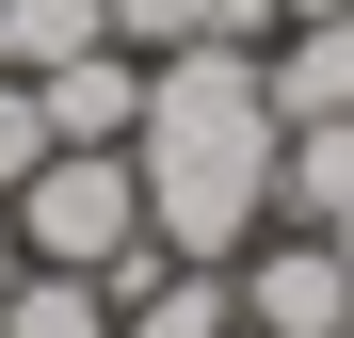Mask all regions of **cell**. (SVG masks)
Masks as SVG:
<instances>
[{"label": "cell", "instance_id": "cell-1", "mask_svg": "<svg viewBox=\"0 0 354 338\" xmlns=\"http://www.w3.org/2000/svg\"><path fill=\"white\" fill-rule=\"evenodd\" d=\"M274 81L242 32H194L145 65V129H129V178H145V242L161 258H242L274 225Z\"/></svg>", "mask_w": 354, "mask_h": 338}, {"label": "cell", "instance_id": "cell-2", "mask_svg": "<svg viewBox=\"0 0 354 338\" xmlns=\"http://www.w3.org/2000/svg\"><path fill=\"white\" fill-rule=\"evenodd\" d=\"M0 225H17V258H48V274H113V258H145V178H129V145H48L17 194H0Z\"/></svg>", "mask_w": 354, "mask_h": 338}, {"label": "cell", "instance_id": "cell-3", "mask_svg": "<svg viewBox=\"0 0 354 338\" xmlns=\"http://www.w3.org/2000/svg\"><path fill=\"white\" fill-rule=\"evenodd\" d=\"M225 290H242V338H354V258L306 225H258L225 258Z\"/></svg>", "mask_w": 354, "mask_h": 338}, {"label": "cell", "instance_id": "cell-4", "mask_svg": "<svg viewBox=\"0 0 354 338\" xmlns=\"http://www.w3.org/2000/svg\"><path fill=\"white\" fill-rule=\"evenodd\" d=\"M97 290H113V338H225V322H242V290H225V258H113L97 274Z\"/></svg>", "mask_w": 354, "mask_h": 338}, {"label": "cell", "instance_id": "cell-5", "mask_svg": "<svg viewBox=\"0 0 354 338\" xmlns=\"http://www.w3.org/2000/svg\"><path fill=\"white\" fill-rule=\"evenodd\" d=\"M32 97H48V145H129L145 129V65H129V48H81V65H32Z\"/></svg>", "mask_w": 354, "mask_h": 338}, {"label": "cell", "instance_id": "cell-6", "mask_svg": "<svg viewBox=\"0 0 354 338\" xmlns=\"http://www.w3.org/2000/svg\"><path fill=\"white\" fill-rule=\"evenodd\" d=\"M274 225H306V242L354 258V113H322V129L274 145Z\"/></svg>", "mask_w": 354, "mask_h": 338}, {"label": "cell", "instance_id": "cell-7", "mask_svg": "<svg viewBox=\"0 0 354 338\" xmlns=\"http://www.w3.org/2000/svg\"><path fill=\"white\" fill-rule=\"evenodd\" d=\"M258 81H274V129H322V113H354V17H290L258 48Z\"/></svg>", "mask_w": 354, "mask_h": 338}, {"label": "cell", "instance_id": "cell-8", "mask_svg": "<svg viewBox=\"0 0 354 338\" xmlns=\"http://www.w3.org/2000/svg\"><path fill=\"white\" fill-rule=\"evenodd\" d=\"M0 338H113V290H97V274L17 258V290H0Z\"/></svg>", "mask_w": 354, "mask_h": 338}, {"label": "cell", "instance_id": "cell-9", "mask_svg": "<svg viewBox=\"0 0 354 338\" xmlns=\"http://www.w3.org/2000/svg\"><path fill=\"white\" fill-rule=\"evenodd\" d=\"M81 48H97V0H0V65H81Z\"/></svg>", "mask_w": 354, "mask_h": 338}, {"label": "cell", "instance_id": "cell-10", "mask_svg": "<svg viewBox=\"0 0 354 338\" xmlns=\"http://www.w3.org/2000/svg\"><path fill=\"white\" fill-rule=\"evenodd\" d=\"M97 32L129 48V65H161V48H194V32H225V0H97Z\"/></svg>", "mask_w": 354, "mask_h": 338}, {"label": "cell", "instance_id": "cell-11", "mask_svg": "<svg viewBox=\"0 0 354 338\" xmlns=\"http://www.w3.org/2000/svg\"><path fill=\"white\" fill-rule=\"evenodd\" d=\"M32 161H48V97H32V81H0V194H17Z\"/></svg>", "mask_w": 354, "mask_h": 338}, {"label": "cell", "instance_id": "cell-12", "mask_svg": "<svg viewBox=\"0 0 354 338\" xmlns=\"http://www.w3.org/2000/svg\"><path fill=\"white\" fill-rule=\"evenodd\" d=\"M290 17H354V0H274V32H290Z\"/></svg>", "mask_w": 354, "mask_h": 338}, {"label": "cell", "instance_id": "cell-13", "mask_svg": "<svg viewBox=\"0 0 354 338\" xmlns=\"http://www.w3.org/2000/svg\"><path fill=\"white\" fill-rule=\"evenodd\" d=\"M0 290H17V225H0Z\"/></svg>", "mask_w": 354, "mask_h": 338}, {"label": "cell", "instance_id": "cell-14", "mask_svg": "<svg viewBox=\"0 0 354 338\" xmlns=\"http://www.w3.org/2000/svg\"><path fill=\"white\" fill-rule=\"evenodd\" d=\"M0 81H17V65H0Z\"/></svg>", "mask_w": 354, "mask_h": 338}, {"label": "cell", "instance_id": "cell-15", "mask_svg": "<svg viewBox=\"0 0 354 338\" xmlns=\"http://www.w3.org/2000/svg\"><path fill=\"white\" fill-rule=\"evenodd\" d=\"M225 338H242V322H225Z\"/></svg>", "mask_w": 354, "mask_h": 338}]
</instances>
